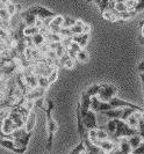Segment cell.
<instances>
[{"instance_id": "2e32d148", "label": "cell", "mask_w": 144, "mask_h": 154, "mask_svg": "<svg viewBox=\"0 0 144 154\" xmlns=\"http://www.w3.org/2000/svg\"><path fill=\"white\" fill-rule=\"evenodd\" d=\"M128 141H129V144H130V146H131V148L135 149V148H137L138 146L142 145V143L144 141V139L139 133H136V134H134V136L128 137Z\"/></svg>"}, {"instance_id": "d6986e66", "label": "cell", "mask_w": 144, "mask_h": 154, "mask_svg": "<svg viewBox=\"0 0 144 154\" xmlns=\"http://www.w3.org/2000/svg\"><path fill=\"white\" fill-rule=\"evenodd\" d=\"M31 38H33V42H34V45L36 46L37 49L46 43V36H44L43 34H41V32H38V34H36V35H34Z\"/></svg>"}, {"instance_id": "816d5d0a", "label": "cell", "mask_w": 144, "mask_h": 154, "mask_svg": "<svg viewBox=\"0 0 144 154\" xmlns=\"http://www.w3.org/2000/svg\"><path fill=\"white\" fill-rule=\"evenodd\" d=\"M143 94H144V87H143Z\"/></svg>"}, {"instance_id": "8d00e7d4", "label": "cell", "mask_w": 144, "mask_h": 154, "mask_svg": "<svg viewBox=\"0 0 144 154\" xmlns=\"http://www.w3.org/2000/svg\"><path fill=\"white\" fill-rule=\"evenodd\" d=\"M116 12L115 11H110V9H106L104 13H102V17L105 19V20H107V21H110L112 20V17H113V15L115 14Z\"/></svg>"}, {"instance_id": "484cf974", "label": "cell", "mask_w": 144, "mask_h": 154, "mask_svg": "<svg viewBox=\"0 0 144 154\" xmlns=\"http://www.w3.org/2000/svg\"><path fill=\"white\" fill-rule=\"evenodd\" d=\"M27 133H28V132H27V130H26V128H24V126H23V128H18L16 130H14V131L12 132L13 140H14V139L20 138V137H22V136L27 134Z\"/></svg>"}, {"instance_id": "f35d334b", "label": "cell", "mask_w": 144, "mask_h": 154, "mask_svg": "<svg viewBox=\"0 0 144 154\" xmlns=\"http://www.w3.org/2000/svg\"><path fill=\"white\" fill-rule=\"evenodd\" d=\"M70 49H71V50H73V51L77 52V54H78L79 51H82V50H83V49H82V46L79 45L77 42H75V41L72 42V44H71V46H70Z\"/></svg>"}, {"instance_id": "9a60e30c", "label": "cell", "mask_w": 144, "mask_h": 154, "mask_svg": "<svg viewBox=\"0 0 144 154\" xmlns=\"http://www.w3.org/2000/svg\"><path fill=\"white\" fill-rule=\"evenodd\" d=\"M35 124H36V114H35L34 110H31L28 118H27V121H26V124H24V128H26L27 132L33 131L34 128H35Z\"/></svg>"}, {"instance_id": "cb8c5ba5", "label": "cell", "mask_w": 144, "mask_h": 154, "mask_svg": "<svg viewBox=\"0 0 144 154\" xmlns=\"http://www.w3.org/2000/svg\"><path fill=\"white\" fill-rule=\"evenodd\" d=\"M69 154H87V152H86V147H85V145H84L83 143L80 141L78 145H77L71 152Z\"/></svg>"}, {"instance_id": "c3c4849f", "label": "cell", "mask_w": 144, "mask_h": 154, "mask_svg": "<svg viewBox=\"0 0 144 154\" xmlns=\"http://www.w3.org/2000/svg\"><path fill=\"white\" fill-rule=\"evenodd\" d=\"M1 4H5V5H8L9 4V0H0Z\"/></svg>"}, {"instance_id": "d590c367", "label": "cell", "mask_w": 144, "mask_h": 154, "mask_svg": "<svg viewBox=\"0 0 144 154\" xmlns=\"http://www.w3.org/2000/svg\"><path fill=\"white\" fill-rule=\"evenodd\" d=\"M97 137H98V140H105V139H108V133L102 129H98L97 130Z\"/></svg>"}, {"instance_id": "836d02e7", "label": "cell", "mask_w": 144, "mask_h": 154, "mask_svg": "<svg viewBox=\"0 0 144 154\" xmlns=\"http://www.w3.org/2000/svg\"><path fill=\"white\" fill-rule=\"evenodd\" d=\"M0 19L1 20H8V21H11V15L8 14L6 7H0Z\"/></svg>"}, {"instance_id": "1f68e13d", "label": "cell", "mask_w": 144, "mask_h": 154, "mask_svg": "<svg viewBox=\"0 0 144 154\" xmlns=\"http://www.w3.org/2000/svg\"><path fill=\"white\" fill-rule=\"evenodd\" d=\"M107 129H108V132L114 134L116 131V119H109V122L107 124Z\"/></svg>"}, {"instance_id": "ee69618b", "label": "cell", "mask_w": 144, "mask_h": 154, "mask_svg": "<svg viewBox=\"0 0 144 154\" xmlns=\"http://www.w3.org/2000/svg\"><path fill=\"white\" fill-rule=\"evenodd\" d=\"M137 69H138V72H139V73H144V60H142V63H139V64H138Z\"/></svg>"}, {"instance_id": "f6af8a7d", "label": "cell", "mask_w": 144, "mask_h": 154, "mask_svg": "<svg viewBox=\"0 0 144 154\" xmlns=\"http://www.w3.org/2000/svg\"><path fill=\"white\" fill-rule=\"evenodd\" d=\"M101 154H122V152L119 149V147L116 148V149H114L113 152H109V153H106V152H102Z\"/></svg>"}, {"instance_id": "7a4b0ae2", "label": "cell", "mask_w": 144, "mask_h": 154, "mask_svg": "<svg viewBox=\"0 0 144 154\" xmlns=\"http://www.w3.org/2000/svg\"><path fill=\"white\" fill-rule=\"evenodd\" d=\"M138 133V130H134L129 126L126 121H122V119H116V131L113 134V139L116 141L117 139L120 138H128L130 136H134Z\"/></svg>"}, {"instance_id": "277c9868", "label": "cell", "mask_w": 144, "mask_h": 154, "mask_svg": "<svg viewBox=\"0 0 144 154\" xmlns=\"http://www.w3.org/2000/svg\"><path fill=\"white\" fill-rule=\"evenodd\" d=\"M28 11L33 14H35L41 20H44V19H48V17H55L57 15V13H53L51 11H49L48 8L43 7V6H38V5L28 8Z\"/></svg>"}, {"instance_id": "f5cc1de1", "label": "cell", "mask_w": 144, "mask_h": 154, "mask_svg": "<svg viewBox=\"0 0 144 154\" xmlns=\"http://www.w3.org/2000/svg\"><path fill=\"white\" fill-rule=\"evenodd\" d=\"M129 154H133V152H131V153H129Z\"/></svg>"}, {"instance_id": "7c38bea8", "label": "cell", "mask_w": 144, "mask_h": 154, "mask_svg": "<svg viewBox=\"0 0 144 154\" xmlns=\"http://www.w3.org/2000/svg\"><path fill=\"white\" fill-rule=\"evenodd\" d=\"M16 129H18V125L13 122V119L9 116H7L4 119V123H2V131H4V133L12 136V132L14 131V130H16Z\"/></svg>"}, {"instance_id": "e575fe53", "label": "cell", "mask_w": 144, "mask_h": 154, "mask_svg": "<svg viewBox=\"0 0 144 154\" xmlns=\"http://www.w3.org/2000/svg\"><path fill=\"white\" fill-rule=\"evenodd\" d=\"M72 42H73V38L72 37H63L61 41V44L62 46H64L65 49H69L71 44H72Z\"/></svg>"}, {"instance_id": "30bf717a", "label": "cell", "mask_w": 144, "mask_h": 154, "mask_svg": "<svg viewBox=\"0 0 144 154\" xmlns=\"http://www.w3.org/2000/svg\"><path fill=\"white\" fill-rule=\"evenodd\" d=\"M97 146H99L104 152H106V153H109V152H113L114 149H116L117 148V143L115 144L113 143L112 140H109V139H105V140H99L98 143H97Z\"/></svg>"}, {"instance_id": "8992f818", "label": "cell", "mask_w": 144, "mask_h": 154, "mask_svg": "<svg viewBox=\"0 0 144 154\" xmlns=\"http://www.w3.org/2000/svg\"><path fill=\"white\" fill-rule=\"evenodd\" d=\"M113 109V107L109 104V102H104L99 99L98 96H93L91 100V110L94 112H104L107 110Z\"/></svg>"}, {"instance_id": "4dcf8cb0", "label": "cell", "mask_w": 144, "mask_h": 154, "mask_svg": "<svg viewBox=\"0 0 144 154\" xmlns=\"http://www.w3.org/2000/svg\"><path fill=\"white\" fill-rule=\"evenodd\" d=\"M6 9H7L8 14L11 15V17L13 15H15L16 13H18V11H16V4H8V5H6Z\"/></svg>"}, {"instance_id": "7bdbcfd3", "label": "cell", "mask_w": 144, "mask_h": 154, "mask_svg": "<svg viewBox=\"0 0 144 154\" xmlns=\"http://www.w3.org/2000/svg\"><path fill=\"white\" fill-rule=\"evenodd\" d=\"M66 54H68L69 56L72 58V59H77V52H75L73 50H71L70 48H69V49H66Z\"/></svg>"}, {"instance_id": "ffe728a7", "label": "cell", "mask_w": 144, "mask_h": 154, "mask_svg": "<svg viewBox=\"0 0 144 154\" xmlns=\"http://www.w3.org/2000/svg\"><path fill=\"white\" fill-rule=\"evenodd\" d=\"M84 23L82 20H77V23L73 26V27H71L70 28V30H71V32H72V35L75 36V35H80V34H83L84 30H83V26Z\"/></svg>"}, {"instance_id": "db71d44e", "label": "cell", "mask_w": 144, "mask_h": 154, "mask_svg": "<svg viewBox=\"0 0 144 154\" xmlns=\"http://www.w3.org/2000/svg\"><path fill=\"white\" fill-rule=\"evenodd\" d=\"M143 87H144V82H143Z\"/></svg>"}, {"instance_id": "9c48e42d", "label": "cell", "mask_w": 144, "mask_h": 154, "mask_svg": "<svg viewBox=\"0 0 144 154\" xmlns=\"http://www.w3.org/2000/svg\"><path fill=\"white\" fill-rule=\"evenodd\" d=\"M46 88H42V87H35V88H33L30 89L29 92L27 93L26 95H24V99L28 101H35L40 99V97H44V94H46Z\"/></svg>"}, {"instance_id": "ac0fdd59", "label": "cell", "mask_w": 144, "mask_h": 154, "mask_svg": "<svg viewBox=\"0 0 144 154\" xmlns=\"http://www.w3.org/2000/svg\"><path fill=\"white\" fill-rule=\"evenodd\" d=\"M30 138H31V132H28L27 134H24V136H22V137H20V138H18V139H14V141H15V144L18 145V146L27 147Z\"/></svg>"}, {"instance_id": "d6a6232c", "label": "cell", "mask_w": 144, "mask_h": 154, "mask_svg": "<svg viewBox=\"0 0 144 154\" xmlns=\"http://www.w3.org/2000/svg\"><path fill=\"white\" fill-rule=\"evenodd\" d=\"M115 11H116V13H122V12H128V8H127L124 2H116Z\"/></svg>"}, {"instance_id": "7402d4cb", "label": "cell", "mask_w": 144, "mask_h": 154, "mask_svg": "<svg viewBox=\"0 0 144 154\" xmlns=\"http://www.w3.org/2000/svg\"><path fill=\"white\" fill-rule=\"evenodd\" d=\"M40 28L38 27H36V26H30V27H26L24 28V36H30V37H33L34 35H36V34H38L40 32Z\"/></svg>"}, {"instance_id": "7dc6e473", "label": "cell", "mask_w": 144, "mask_h": 154, "mask_svg": "<svg viewBox=\"0 0 144 154\" xmlns=\"http://www.w3.org/2000/svg\"><path fill=\"white\" fill-rule=\"evenodd\" d=\"M138 27H139V29H142L144 27V20H142L141 22H139V24H138Z\"/></svg>"}, {"instance_id": "f546056e", "label": "cell", "mask_w": 144, "mask_h": 154, "mask_svg": "<svg viewBox=\"0 0 144 154\" xmlns=\"http://www.w3.org/2000/svg\"><path fill=\"white\" fill-rule=\"evenodd\" d=\"M57 78H58V67L56 66V67L53 69V72L49 74V77H48V79H49V82H50V84L55 82V81L57 80Z\"/></svg>"}, {"instance_id": "44dd1931", "label": "cell", "mask_w": 144, "mask_h": 154, "mask_svg": "<svg viewBox=\"0 0 144 154\" xmlns=\"http://www.w3.org/2000/svg\"><path fill=\"white\" fill-rule=\"evenodd\" d=\"M138 121H139V118H138V117L135 115V112H134L133 115H130L128 118H127L126 122H127V124H128L131 129L137 130V129H138Z\"/></svg>"}, {"instance_id": "3957f363", "label": "cell", "mask_w": 144, "mask_h": 154, "mask_svg": "<svg viewBox=\"0 0 144 154\" xmlns=\"http://www.w3.org/2000/svg\"><path fill=\"white\" fill-rule=\"evenodd\" d=\"M117 94V88L113 85L108 84H102L100 85V92L98 94V97L104 102H109L115 95Z\"/></svg>"}, {"instance_id": "74e56055", "label": "cell", "mask_w": 144, "mask_h": 154, "mask_svg": "<svg viewBox=\"0 0 144 154\" xmlns=\"http://www.w3.org/2000/svg\"><path fill=\"white\" fill-rule=\"evenodd\" d=\"M63 67H65V69H72L75 67V59L69 58L68 60L63 64Z\"/></svg>"}, {"instance_id": "b9f144b4", "label": "cell", "mask_w": 144, "mask_h": 154, "mask_svg": "<svg viewBox=\"0 0 144 154\" xmlns=\"http://www.w3.org/2000/svg\"><path fill=\"white\" fill-rule=\"evenodd\" d=\"M91 29H92V27H91V24L90 23H84V26H83V30L85 34H90L91 32Z\"/></svg>"}, {"instance_id": "603a6c76", "label": "cell", "mask_w": 144, "mask_h": 154, "mask_svg": "<svg viewBox=\"0 0 144 154\" xmlns=\"http://www.w3.org/2000/svg\"><path fill=\"white\" fill-rule=\"evenodd\" d=\"M88 58H90L88 52H87L85 49H83L82 51H79V52L77 54V59H78L80 63H83V64H85V63L88 62Z\"/></svg>"}, {"instance_id": "bcb514c9", "label": "cell", "mask_w": 144, "mask_h": 154, "mask_svg": "<svg viewBox=\"0 0 144 154\" xmlns=\"http://www.w3.org/2000/svg\"><path fill=\"white\" fill-rule=\"evenodd\" d=\"M138 39H139V43H141L142 45H144V36H143V35H139Z\"/></svg>"}, {"instance_id": "f1b7e54d", "label": "cell", "mask_w": 144, "mask_h": 154, "mask_svg": "<svg viewBox=\"0 0 144 154\" xmlns=\"http://www.w3.org/2000/svg\"><path fill=\"white\" fill-rule=\"evenodd\" d=\"M76 23H77V20L72 19V17H70V16H65V17H64V22H63L62 28H71V27H73Z\"/></svg>"}, {"instance_id": "8fae6325", "label": "cell", "mask_w": 144, "mask_h": 154, "mask_svg": "<svg viewBox=\"0 0 144 154\" xmlns=\"http://www.w3.org/2000/svg\"><path fill=\"white\" fill-rule=\"evenodd\" d=\"M91 100L92 97L86 92H83L82 94V99L79 101L80 109H82V115H85L90 109H91Z\"/></svg>"}, {"instance_id": "f907efd6", "label": "cell", "mask_w": 144, "mask_h": 154, "mask_svg": "<svg viewBox=\"0 0 144 154\" xmlns=\"http://www.w3.org/2000/svg\"><path fill=\"white\" fill-rule=\"evenodd\" d=\"M137 1H143V0H137Z\"/></svg>"}, {"instance_id": "60d3db41", "label": "cell", "mask_w": 144, "mask_h": 154, "mask_svg": "<svg viewBox=\"0 0 144 154\" xmlns=\"http://www.w3.org/2000/svg\"><path fill=\"white\" fill-rule=\"evenodd\" d=\"M143 11H144V0L143 1H138V2H137L136 8H135V12H136V13L143 12Z\"/></svg>"}, {"instance_id": "ba28073f", "label": "cell", "mask_w": 144, "mask_h": 154, "mask_svg": "<svg viewBox=\"0 0 144 154\" xmlns=\"http://www.w3.org/2000/svg\"><path fill=\"white\" fill-rule=\"evenodd\" d=\"M0 146L5 147L9 151L14 152L15 154H23L27 151V147H20L15 144L14 140L12 139H0Z\"/></svg>"}, {"instance_id": "5bb4252c", "label": "cell", "mask_w": 144, "mask_h": 154, "mask_svg": "<svg viewBox=\"0 0 144 154\" xmlns=\"http://www.w3.org/2000/svg\"><path fill=\"white\" fill-rule=\"evenodd\" d=\"M116 143H117L119 149L122 152V154H129V153H131V152H133V148H131L130 144H129L128 138L123 137V138L117 139V140H116Z\"/></svg>"}, {"instance_id": "52a82bcc", "label": "cell", "mask_w": 144, "mask_h": 154, "mask_svg": "<svg viewBox=\"0 0 144 154\" xmlns=\"http://www.w3.org/2000/svg\"><path fill=\"white\" fill-rule=\"evenodd\" d=\"M83 117V123L86 128V130H93V129H98V124H97V116L93 110H88L85 115H82Z\"/></svg>"}, {"instance_id": "4316f807", "label": "cell", "mask_w": 144, "mask_h": 154, "mask_svg": "<svg viewBox=\"0 0 144 154\" xmlns=\"http://www.w3.org/2000/svg\"><path fill=\"white\" fill-rule=\"evenodd\" d=\"M64 17H65V16L58 15V14H57L55 17H53V20H51V22H50L49 26H57V27H62V26H63V22H64ZM48 28H49V27H48Z\"/></svg>"}, {"instance_id": "11a10c76", "label": "cell", "mask_w": 144, "mask_h": 154, "mask_svg": "<svg viewBox=\"0 0 144 154\" xmlns=\"http://www.w3.org/2000/svg\"><path fill=\"white\" fill-rule=\"evenodd\" d=\"M36 1H38V0H36Z\"/></svg>"}, {"instance_id": "681fc988", "label": "cell", "mask_w": 144, "mask_h": 154, "mask_svg": "<svg viewBox=\"0 0 144 154\" xmlns=\"http://www.w3.org/2000/svg\"><path fill=\"white\" fill-rule=\"evenodd\" d=\"M87 1V4H91V2H93V0H86Z\"/></svg>"}, {"instance_id": "4fadbf2b", "label": "cell", "mask_w": 144, "mask_h": 154, "mask_svg": "<svg viewBox=\"0 0 144 154\" xmlns=\"http://www.w3.org/2000/svg\"><path fill=\"white\" fill-rule=\"evenodd\" d=\"M9 117L13 119V122L18 125V128H23L24 126V119H23L22 115L16 110V108H11V111H9Z\"/></svg>"}, {"instance_id": "d4e9b609", "label": "cell", "mask_w": 144, "mask_h": 154, "mask_svg": "<svg viewBox=\"0 0 144 154\" xmlns=\"http://www.w3.org/2000/svg\"><path fill=\"white\" fill-rule=\"evenodd\" d=\"M85 92L87 93L91 97H93V96H98L99 92H100V85H92L91 87H88Z\"/></svg>"}, {"instance_id": "6da1fadb", "label": "cell", "mask_w": 144, "mask_h": 154, "mask_svg": "<svg viewBox=\"0 0 144 154\" xmlns=\"http://www.w3.org/2000/svg\"><path fill=\"white\" fill-rule=\"evenodd\" d=\"M53 101L51 100H46V129H48V141H46V152H50L53 149V138H55V133L58 131V124L55 121L51 116V111L53 110Z\"/></svg>"}, {"instance_id": "e0dca14e", "label": "cell", "mask_w": 144, "mask_h": 154, "mask_svg": "<svg viewBox=\"0 0 144 154\" xmlns=\"http://www.w3.org/2000/svg\"><path fill=\"white\" fill-rule=\"evenodd\" d=\"M73 41L77 42L79 45L82 46V49H85L86 45H87V43H88V39H90V34H80V35H75L73 37Z\"/></svg>"}, {"instance_id": "5b68a950", "label": "cell", "mask_w": 144, "mask_h": 154, "mask_svg": "<svg viewBox=\"0 0 144 154\" xmlns=\"http://www.w3.org/2000/svg\"><path fill=\"white\" fill-rule=\"evenodd\" d=\"M109 104L114 108H131L134 110H137V111H144V108L141 107V106H136L134 103H130V102H127V101H123L119 97H113L112 100L109 101Z\"/></svg>"}, {"instance_id": "83f0119b", "label": "cell", "mask_w": 144, "mask_h": 154, "mask_svg": "<svg viewBox=\"0 0 144 154\" xmlns=\"http://www.w3.org/2000/svg\"><path fill=\"white\" fill-rule=\"evenodd\" d=\"M37 81H38V86L42 87V88H48L50 86V82H49V79L48 77H43V75H37Z\"/></svg>"}, {"instance_id": "ab89813d", "label": "cell", "mask_w": 144, "mask_h": 154, "mask_svg": "<svg viewBox=\"0 0 144 154\" xmlns=\"http://www.w3.org/2000/svg\"><path fill=\"white\" fill-rule=\"evenodd\" d=\"M133 154H144V141L142 143L141 146H138L137 148L133 149Z\"/></svg>"}]
</instances>
